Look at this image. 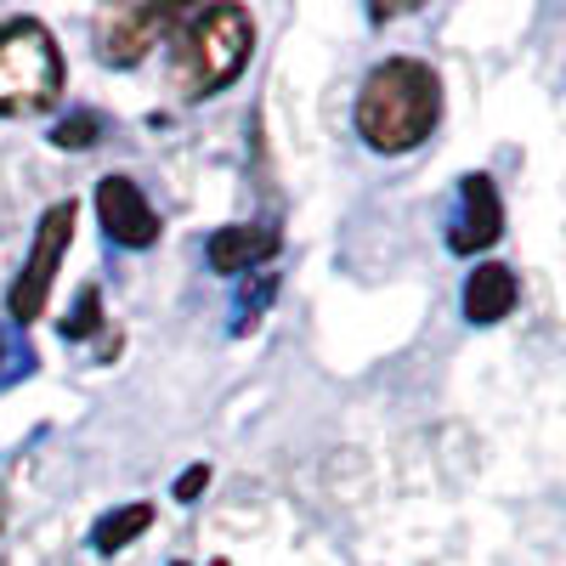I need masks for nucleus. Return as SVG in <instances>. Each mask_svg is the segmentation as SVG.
I'll return each instance as SVG.
<instances>
[{
	"instance_id": "15",
	"label": "nucleus",
	"mask_w": 566,
	"mask_h": 566,
	"mask_svg": "<svg viewBox=\"0 0 566 566\" xmlns=\"http://www.w3.org/2000/svg\"><path fill=\"white\" fill-rule=\"evenodd\" d=\"M0 363H7V340H0Z\"/></svg>"
},
{
	"instance_id": "11",
	"label": "nucleus",
	"mask_w": 566,
	"mask_h": 566,
	"mask_svg": "<svg viewBox=\"0 0 566 566\" xmlns=\"http://www.w3.org/2000/svg\"><path fill=\"white\" fill-rule=\"evenodd\" d=\"M97 328H103V290L85 283L80 301H74V317H63V340H91Z\"/></svg>"
},
{
	"instance_id": "3",
	"label": "nucleus",
	"mask_w": 566,
	"mask_h": 566,
	"mask_svg": "<svg viewBox=\"0 0 566 566\" xmlns=\"http://www.w3.org/2000/svg\"><path fill=\"white\" fill-rule=\"evenodd\" d=\"M63 97V52L45 23L7 18L0 23V114H40Z\"/></svg>"
},
{
	"instance_id": "14",
	"label": "nucleus",
	"mask_w": 566,
	"mask_h": 566,
	"mask_svg": "<svg viewBox=\"0 0 566 566\" xmlns=\"http://www.w3.org/2000/svg\"><path fill=\"white\" fill-rule=\"evenodd\" d=\"M0 533H7V499H0Z\"/></svg>"
},
{
	"instance_id": "7",
	"label": "nucleus",
	"mask_w": 566,
	"mask_h": 566,
	"mask_svg": "<svg viewBox=\"0 0 566 566\" xmlns=\"http://www.w3.org/2000/svg\"><path fill=\"white\" fill-rule=\"evenodd\" d=\"M499 239H504V205H499L493 176H482V170L459 176V216L448 227V250L453 255H482Z\"/></svg>"
},
{
	"instance_id": "1",
	"label": "nucleus",
	"mask_w": 566,
	"mask_h": 566,
	"mask_svg": "<svg viewBox=\"0 0 566 566\" xmlns=\"http://www.w3.org/2000/svg\"><path fill=\"white\" fill-rule=\"evenodd\" d=\"M442 119V80L419 57H386L357 91V136L374 154H408Z\"/></svg>"
},
{
	"instance_id": "12",
	"label": "nucleus",
	"mask_w": 566,
	"mask_h": 566,
	"mask_svg": "<svg viewBox=\"0 0 566 566\" xmlns=\"http://www.w3.org/2000/svg\"><path fill=\"white\" fill-rule=\"evenodd\" d=\"M103 136V114H69L57 130H52V142H57V148H91V142H97Z\"/></svg>"
},
{
	"instance_id": "13",
	"label": "nucleus",
	"mask_w": 566,
	"mask_h": 566,
	"mask_svg": "<svg viewBox=\"0 0 566 566\" xmlns=\"http://www.w3.org/2000/svg\"><path fill=\"white\" fill-rule=\"evenodd\" d=\"M205 488H210V464H187L181 482H176V504H193Z\"/></svg>"
},
{
	"instance_id": "8",
	"label": "nucleus",
	"mask_w": 566,
	"mask_h": 566,
	"mask_svg": "<svg viewBox=\"0 0 566 566\" xmlns=\"http://www.w3.org/2000/svg\"><path fill=\"white\" fill-rule=\"evenodd\" d=\"M277 250H283L277 221H232V227H216V232H210L205 261H210V272H221V277H239V272L266 266Z\"/></svg>"
},
{
	"instance_id": "4",
	"label": "nucleus",
	"mask_w": 566,
	"mask_h": 566,
	"mask_svg": "<svg viewBox=\"0 0 566 566\" xmlns=\"http://www.w3.org/2000/svg\"><path fill=\"white\" fill-rule=\"evenodd\" d=\"M74 244V199L69 205H52L40 216L34 227V250L23 261V272L12 277V290H7V312L18 328H29L34 317H45V301H52V283H57V266Z\"/></svg>"
},
{
	"instance_id": "2",
	"label": "nucleus",
	"mask_w": 566,
	"mask_h": 566,
	"mask_svg": "<svg viewBox=\"0 0 566 566\" xmlns=\"http://www.w3.org/2000/svg\"><path fill=\"white\" fill-rule=\"evenodd\" d=\"M255 52V18L244 7H187L170 23V80L181 103H205L244 74Z\"/></svg>"
},
{
	"instance_id": "9",
	"label": "nucleus",
	"mask_w": 566,
	"mask_h": 566,
	"mask_svg": "<svg viewBox=\"0 0 566 566\" xmlns=\"http://www.w3.org/2000/svg\"><path fill=\"white\" fill-rule=\"evenodd\" d=\"M515 301H522V277H515L504 261H482L476 272L464 277V317L470 323L493 328V323H504L515 312Z\"/></svg>"
},
{
	"instance_id": "6",
	"label": "nucleus",
	"mask_w": 566,
	"mask_h": 566,
	"mask_svg": "<svg viewBox=\"0 0 566 566\" xmlns=\"http://www.w3.org/2000/svg\"><path fill=\"white\" fill-rule=\"evenodd\" d=\"M97 216H103V232L125 250H154L159 244V210L148 205V193L130 181V176H103L97 181Z\"/></svg>"
},
{
	"instance_id": "16",
	"label": "nucleus",
	"mask_w": 566,
	"mask_h": 566,
	"mask_svg": "<svg viewBox=\"0 0 566 566\" xmlns=\"http://www.w3.org/2000/svg\"><path fill=\"white\" fill-rule=\"evenodd\" d=\"M176 566H187V560H176Z\"/></svg>"
},
{
	"instance_id": "10",
	"label": "nucleus",
	"mask_w": 566,
	"mask_h": 566,
	"mask_svg": "<svg viewBox=\"0 0 566 566\" xmlns=\"http://www.w3.org/2000/svg\"><path fill=\"white\" fill-rule=\"evenodd\" d=\"M154 527V504H119V510H108L97 527H91V549H103V555H114V549H125V544H136L142 533Z\"/></svg>"
},
{
	"instance_id": "5",
	"label": "nucleus",
	"mask_w": 566,
	"mask_h": 566,
	"mask_svg": "<svg viewBox=\"0 0 566 566\" xmlns=\"http://www.w3.org/2000/svg\"><path fill=\"white\" fill-rule=\"evenodd\" d=\"M176 12L181 7H154V0H148V7H114V12H103L97 18V57L108 69H136L170 34Z\"/></svg>"
}]
</instances>
